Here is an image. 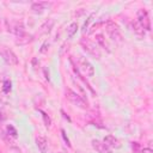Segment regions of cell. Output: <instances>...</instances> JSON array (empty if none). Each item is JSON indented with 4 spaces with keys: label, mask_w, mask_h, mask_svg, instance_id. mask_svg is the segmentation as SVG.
<instances>
[{
    "label": "cell",
    "mask_w": 153,
    "mask_h": 153,
    "mask_svg": "<svg viewBox=\"0 0 153 153\" xmlns=\"http://www.w3.org/2000/svg\"><path fill=\"white\" fill-rule=\"evenodd\" d=\"M54 19H48L42 26H41V33H49L54 26Z\"/></svg>",
    "instance_id": "obj_14"
},
{
    "label": "cell",
    "mask_w": 153,
    "mask_h": 153,
    "mask_svg": "<svg viewBox=\"0 0 153 153\" xmlns=\"http://www.w3.org/2000/svg\"><path fill=\"white\" fill-rule=\"evenodd\" d=\"M78 31V24L76 23H71L69 26L67 27V36L68 38H72Z\"/></svg>",
    "instance_id": "obj_17"
},
{
    "label": "cell",
    "mask_w": 153,
    "mask_h": 153,
    "mask_svg": "<svg viewBox=\"0 0 153 153\" xmlns=\"http://www.w3.org/2000/svg\"><path fill=\"white\" fill-rule=\"evenodd\" d=\"M69 61H71V63H72V66H73V71H74V73L76 74V76H78V78H79L80 80H82V81L85 82L86 87H87V88H88V90H90V91H91V92H92V93L94 94V91H93V88H92V87L90 86V84L87 82V80H86V79H85V78H84V76H82V75L80 74V72H79V69L76 68V66H75V63H74V60H73V57H72V56L69 57Z\"/></svg>",
    "instance_id": "obj_12"
},
{
    "label": "cell",
    "mask_w": 153,
    "mask_h": 153,
    "mask_svg": "<svg viewBox=\"0 0 153 153\" xmlns=\"http://www.w3.org/2000/svg\"><path fill=\"white\" fill-rule=\"evenodd\" d=\"M39 112L42 114V118H43L44 126H45L47 128H49V127L51 126V120H50V117L48 116V114H47V112H44V111H42V110H39Z\"/></svg>",
    "instance_id": "obj_18"
},
{
    "label": "cell",
    "mask_w": 153,
    "mask_h": 153,
    "mask_svg": "<svg viewBox=\"0 0 153 153\" xmlns=\"http://www.w3.org/2000/svg\"><path fill=\"white\" fill-rule=\"evenodd\" d=\"M61 114H62V116H63V117H65V118H66L68 122H71V118H69V116H68V115H67V114H66L63 110H61Z\"/></svg>",
    "instance_id": "obj_26"
},
{
    "label": "cell",
    "mask_w": 153,
    "mask_h": 153,
    "mask_svg": "<svg viewBox=\"0 0 153 153\" xmlns=\"http://www.w3.org/2000/svg\"><path fill=\"white\" fill-rule=\"evenodd\" d=\"M103 142L108 147H111V148H120L121 147V141L116 136H114V135H106V136H104Z\"/></svg>",
    "instance_id": "obj_9"
},
{
    "label": "cell",
    "mask_w": 153,
    "mask_h": 153,
    "mask_svg": "<svg viewBox=\"0 0 153 153\" xmlns=\"http://www.w3.org/2000/svg\"><path fill=\"white\" fill-rule=\"evenodd\" d=\"M66 98H67L73 105L78 106V108H80V109H87V103H86L85 99H84L80 94H78L75 91H73V90H71V88H67V90H66Z\"/></svg>",
    "instance_id": "obj_2"
},
{
    "label": "cell",
    "mask_w": 153,
    "mask_h": 153,
    "mask_svg": "<svg viewBox=\"0 0 153 153\" xmlns=\"http://www.w3.org/2000/svg\"><path fill=\"white\" fill-rule=\"evenodd\" d=\"M6 131H7V134H8L10 136H12V137H17V135H18L17 129H16L12 124H7V127H6Z\"/></svg>",
    "instance_id": "obj_19"
},
{
    "label": "cell",
    "mask_w": 153,
    "mask_h": 153,
    "mask_svg": "<svg viewBox=\"0 0 153 153\" xmlns=\"http://www.w3.org/2000/svg\"><path fill=\"white\" fill-rule=\"evenodd\" d=\"M49 6H50V2H47V1H37V2H32V4H31V11H32L33 13L41 14V13H43Z\"/></svg>",
    "instance_id": "obj_8"
},
{
    "label": "cell",
    "mask_w": 153,
    "mask_h": 153,
    "mask_svg": "<svg viewBox=\"0 0 153 153\" xmlns=\"http://www.w3.org/2000/svg\"><path fill=\"white\" fill-rule=\"evenodd\" d=\"M136 17H137V24L145 31H149L151 30V19H149L148 12L146 10H143V8H140L136 12Z\"/></svg>",
    "instance_id": "obj_4"
},
{
    "label": "cell",
    "mask_w": 153,
    "mask_h": 153,
    "mask_svg": "<svg viewBox=\"0 0 153 153\" xmlns=\"http://www.w3.org/2000/svg\"><path fill=\"white\" fill-rule=\"evenodd\" d=\"M94 16H96V13H91V14H90V17L87 18V20L85 22V24H84V26H82V32H85V31H86V27H87V26H88V24L93 20Z\"/></svg>",
    "instance_id": "obj_20"
},
{
    "label": "cell",
    "mask_w": 153,
    "mask_h": 153,
    "mask_svg": "<svg viewBox=\"0 0 153 153\" xmlns=\"http://www.w3.org/2000/svg\"><path fill=\"white\" fill-rule=\"evenodd\" d=\"M32 39H33V38H32V36H31V35L25 33V35H24V36H22V37H17V39H16V44L25 45V44L30 43Z\"/></svg>",
    "instance_id": "obj_15"
},
{
    "label": "cell",
    "mask_w": 153,
    "mask_h": 153,
    "mask_svg": "<svg viewBox=\"0 0 153 153\" xmlns=\"http://www.w3.org/2000/svg\"><path fill=\"white\" fill-rule=\"evenodd\" d=\"M91 145H92L93 149H94L97 153H112L111 148L108 147L103 141H99V140H96V139H94V140H92Z\"/></svg>",
    "instance_id": "obj_7"
},
{
    "label": "cell",
    "mask_w": 153,
    "mask_h": 153,
    "mask_svg": "<svg viewBox=\"0 0 153 153\" xmlns=\"http://www.w3.org/2000/svg\"><path fill=\"white\" fill-rule=\"evenodd\" d=\"M36 145H37V147H38V149H39L41 153H47V149H48V141H47V139H45L44 136H42V135L37 136V137H36Z\"/></svg>",
    "instance_id": "obj_11"
},
{
    "label": "cell",
    "mask_w": 153,
    "mask_h": 153,
    "mask_svg": "<svg viewBox=\"0 0 153 153\" xmlns=\"http://www.w3.org/2000/svg\"><path fill=\"white\" fill-rule=\"evenodd\" d=\"M2 91H4L5 93H8V92L11 91V81H10V80H5V81H4Z\"/></svg>",
    "instance_id": "obj_21"
},
{
    "label": "cell",
    "mask_w": 153,
    "mask_h": 153,
    "mask_svg": "<svg viewBox=\"0 0 153 153\" xmlns=\"http://www.w3.org/2000/svg\"><path fill=\"white\" fill-rule=\"evenodd\" d=\"M141 153H153V151H152L151 147H145V148L141 149Z\"/></svg>",
    "instance_id": "obj_25"
},
{
    "label": "cell",
    "mask_w": 153,
    "mask_h": 153,
    "mask_svg": "<svg viewBox=\"0 0 153 153\" xmlns=\"http://www.w3.org/2000/svg\"><path fill=\"white\" fill-rule=\"evenodd\" d=\"M2 57H4V60H5V62L7 63V65H10V66H17L18 63H19V61H18V57H17V55L13 53V50H11V49H4L2 50Z\"/></svg>",
    "instance_id": "obj_6"
},
{
    "label": "cell",
    "mask_w": 153,
    "mask_h": 153,
    "mask_svg": "<svg viewBox=\"0 0 153 153\" xmlns=\"http://www.w3.org/2000/svg\"><path fill=\"white\" fill-rule=\"evenodd\" d=\"M131 30H133L139 37L145 36V30L137 24V22H131Z\"/></svg>",
    "instance_id": "obj_16"
},
{
    "label": "cell",
    "mask_w": 153,
    "mask_h": 153,
    "mask_svg": "<svg viewBox=\"0 0 153 153\" xmlns=\"http://www.w3.org/2000/svg\"><path fill=\"white\" fill-rule=\"evenodd\" d=\"M44 74H45V79L49 80V73H47V68H44Z\"/></svg>",
    "instance_id": "obj_27"
},
{
    "label": "cell",
    "mask_w": 153,
    "mask_h": 153,
    "mask_svg": "<svg viewBox=\"0 0 153 153\" xmlns=\"http://www.w3.org/2000/svg\"><path fill=\"white\" fill-rule=\"evenodd\" d=\"M48 49H49V42L47 41V42H44V43L42 44L39 51H41V53H45V51H48Z\"/></svg>",
    "instance_id": "obj_24"
},
{
    "label": "cell",
    "mask_w": 153,
    "mask_h": 153,
    "mask_svg": "<svg viewBox=\"0 0 153 153\" xmlns=\"http://www.w3.org/2000/svg\"><path fill=\"white\" fill-rule=\"evenodd\" d=\"M11 31L16 35V37H22V36H24L26 33L25 27H24V25H23L22 22H16L14 25L12 26V30Z\"/></svg>",
    "instance_id": "obj_10"
},
{
    "label": "cell",
    "mask_w": 153,
    "mask_h": 153,
    "mask_svg": "<svg viewBox=\"0 0 153 153\" xmlns=\"http://www.w3.org/2000/svg\"><path fill=\"white\" fill-rule=\"evenodd\" d=\"M94 38H96V42L98 43V45H99L100 48H103L104 50H106L108 53H110V47H109L108 42L105 41L104 35H102V33H97V35L94 36Z\"/></svg>",
    "instance_id": "obj_13"
},
{
    "label": "cell",
    "mask_w": 153,
    "mask_h": 153,
    "mask_svg": "<svg viewBox=\"0 0 153 153\" xmlns=\"http://www.w3.org/2000/svg\"><path fill=\"white\" fill-rule=\"evenodd\" d=\"M105 29H106V32H108L109 37H110L114 42H116V43H121V42L123 41L121 30H120L118 25H117L115 22H112V20H108L106 24H105Z\"/></svg>",
    "instance_id": "obj_1"
},
{
    "label": "cell",
    "mask_w": 153,
    "mask_h": 153,
    "mask_svg": "<svg viewBox=\"0 0 153 153\" xmlns=\"http://www.w3.org/2000/svg\"><path fill=\"white\" fill-rule=\"evenodd\" d=\"M80 44H81L82 49H84L88 55H91L92 57H94V59H97V60L100 59V51H99V49L97 48V45H96L92 41H90V39H87V38H81V39H80Z\"/></svg>",
    "instance_id": "obj_3"
},
{
    "label": "cell",
    "mask_w": 153,
    "mask_h": 153,
    "mask_svg": "<svg viewBox=\"0 0 153 153\" xmlns=\"http://www.w3.org/2000/svg\"><path fill=\"white\" fill-rule=\"evenodd\" d=\"M79 66H80V69L82 71V73L86 75V76H88V78H91V76H93L94 75V68H93V66L90 63V61L86 59V57H80L79 59Z\"/></svg>",
    "instance_id": "obj_5"
},
{
    "label": "cell",
    "mask_w": 153,
    "mask_h": 153,
    "mask_svg": "<svg viewBox=\"0 0 153 153\" xmlns=\"http://www.w3.org/2000/svg\"><path fill=\"white\" fill-rule=\"evenodd\" d=\"M61 135H62V137H63V141L66 142V145H67L68 147H71V142H69V139H68V136L66 135V131H65L63 129H61Z\"/></svg>",
    "instance_id": "obj_22"
},
{
    "label": "cell",
    "mask_w": 153,
    "mask_h": 153,
    "mask_svg": "<svg viewBox=\"0 0 153 153\" xmlns=\"http://www.w3.org/2000/svg\"><path fill=\"white\" fill-rule=\"evenodd\" d=\"M131 148H133L134 153H139V152H140L141 146H140V143H139V142H131Z\"/></svg>",
    "instance_id": "obj_23"
}]
</instances>
